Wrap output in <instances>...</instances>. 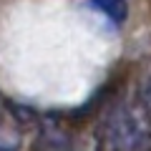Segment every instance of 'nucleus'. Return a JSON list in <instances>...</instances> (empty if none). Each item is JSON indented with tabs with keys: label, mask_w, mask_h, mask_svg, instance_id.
Masks as SVG:
<instances>
[{
	"label": "nucleus",
	"mask_w": 151,
	"mask_h": 151,
	"mask_svg": "<svg viewBox=\"0 0 151 151\" xmlns=\"http://www.w3.org/2000/svg\"><path fill=\"white\" fill-rule=\"evenodd\" d=\"M103 136H106V144L111 151H139L149 141L151 129L141 111L121 106L113 113H108Z\"/></svg>",
	"instance_id": "nucleus-1"
},
{
	"label": "nucleus",
	"mask_w": 151,
	"mask_h": 151,
	"mask_svg": "<svg viewBox=\"0 0 151 151\" xmlns=\"http://www.w3.org/2000/svg\"><path fill=\"white\" fill-rule=\"evenodd\" d=\"M91 5H96L103 15H108L111 20H116V23L126 20V15H129L126 0H91Z\"/></svg>",
	"instance_id": "nucleus-2"
}]
</instances>
